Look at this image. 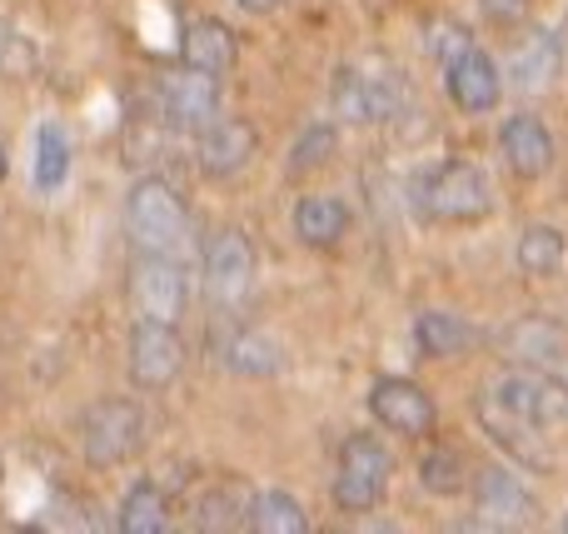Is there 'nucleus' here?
Returning a JSON list of instances; mask_svg holds the SVG:
<instances>
[{
  "label": "nucleus",
  "mask_w": 568,
  "mask_h": 534,
  "mask_svg": "<svg viewBox=\"0 0 568 534\" xmlns=\"http://www.w3.org/2000/svg\"><path fill=\"white\" fill-rule=\"evenodd\" d=\"M185 230H190V205L175 185H165L160 175H145L130 185L125 235L140 255H175L185 245Z\"/></svg>",
  "instance_id": "f257e3e1"
},
{
  "label": "nucleus",
  "mask_w": 568,
  "mask_h": 534,
  "mask_svg": "<svg viewBox=\"0 0 568 534\" xmlns=\"http://www.w3.org/2000/svg\"><path fill=\"white\" fill-rule=\"evenodd\" d=\"M389 480H394V455L379 435H369V430L344 435L339 460H334V485H329V500L344 515H369L384 500Z\"/></svg>",
  "instance_id": "f03ea898"
},
{
  "label": "nucleus",
  "mask_w": 568,
  "mask_h": 534,
  "mask_svg": "<svg viewBox=\"0 0 568 534\" xmlns=\"http://www.w3.org/2000/svg\"><path fill=\"white\" fill-rule=\"evenodd\" d=\"M414 205L419 215L444 220V225H459V220H484L494 205L489 180L479 175V165L469 160H439L414 180Z\"/></svg>",
  "instance_id": "7ed1b4c3"
},
{
  "label": "nucleus",
  "mask_w": 568,
  "mask_h": 534,
  "mask_svg": "<svg viewBox=\"0 0 568 534\" xmlns=\"http://www.w3.org/2000/svg\"><path fill=\"white\" fill-rule=\"evenodd\" d=\"M200 280H205V300L215 310H240L250 300V290H255V240L235 225L215 230L205 240Z\"/></svg>",
  "instance_id": "20e7f679"
},
{
  "label": "nucleus",
  "mask_w": 568,
  "mask_h": 534,
  "mask_svg": "<svg viewBox=\"0 0 568 534\" xmlns=\"http://www.w3.org/2000/svg\"><path fill=\"white\" fill-rule=\"evenodd\" d=\"M479 395L494 400V405H504L509 415L534 420V425H544V430H554L568 420V385L559 375H549V370L514 365V370H504V375H494Z\"/></svg>",
  "instance_id": "39448f33"
},
{
  "label": "nucleus",
  "mask_w": 568,
  "mask_h": 534,
  "mask_svg": "<svg viewBox=\"0 0 568 534\" xmlns=\"http://www.w3.org/2000/svg\"><path fill=\"white\" fill-rule=\"evenodd\" d=\"M80 445H85V460L100 470L125 465L130 455H140L145 445V410L135 400H100V405L85 410V425H80Z\"/></svg>",
  "instance_id": "423d86ee"
},
{
  "label": "nucleus",
  "mask_w": 568,
  "mask_h": 534,
  "mask_svg": "<svg viewBox=\"0 0 568 534\" xmlns=\"http://www.w3.org/2000/svg\"><path fill=\"white\" fill-rule=\"evenodd\" d=\"M399 90L404 80L389 66H374V60H354L334 75V110L354 125H379L399 110Z\"/></svg>",
  "instance_id": "0eeeda50"
},
{
  "label": "nucleus",
  "mask_w": 568,
  "mask_h": 534,
  "mask_svg": "<svg viewBox=\"0 0 568 534\" xmlns=\"http://www.w3.org/2000/svg\"><path fill=\"white\" fill-rule=\"evenodd\" d=\"M185 370V345H180V330L170 320H145L140 315L130 325V380L140 390H170Z\"/></svg>",
  "instance_id": "6e6552de"
},
{
  "label": "nucleus",
  "mask_w": 568,
  "mask_h": 534,
  "mask_svg": "<svg viewBox=\"0 0 568 534\" xmlns=\"http://www.w3.org/2000/svg\"><path fill=\"white\" fill-rule=\"evenodd\" d=\"M130 305L145 320H170L175 325L190 305V275L175 255H140L130 265Z\"/></svg>",
  "instance_id": "1a4fd4ad"
},
{
  "label": "nucleus",
  "mask_w": 568,
  "mask_h": 534,
  "mask_svg": "<svg viewBox=\"0 0 568 534\" xmlns=\"http://www.w3.org/2000/svg\"><path fill=\"white\" fill-rule=\"evenodd\" d=\"M160 110L175 130H200L220 115V75L210 70H195V66H170L160 75Z\"/></svg>",
  "instance_id": "9d476101"
},
{
  "label": "nucleus",
  "mask_w": 568,
  "mask_h": 534,
  "mask_svg": "<svg viewBox=\"0 0 568 534\" xmlns=\"http://www.w3.org/2000/svg\"><path fill=\"white\" fill-rule=\"evenodd\" d=\"M369 415L379 420L389 435L399 440H424L434 435V420H439V405H434V395L424 385H414V380H379V385L369 390Z\"/></svg>",
  "instance_id": "9b49d317"
},
{
  "label": "nucleus",
  "mask_w": 568,
  "mask_h": 534,
  "mask_svg": "<svg viewBox=\"0 0 568 534\" xmlns=\"http://www.w3.org/2000/svg\"><path fill=\"white\" fill-rule=\"evenodd\" d=\"M444 90H449V100L464 115H484V110L499 105L504 80H499V66H494L489 50H479L469 40L464 50H454V56L444 60Z\"/></svg>",
  "instance_id": "f8f14e48"
},
{
  "label": "nucleus",
  "mask_w": 568,
  "mask_h": 534,
  "mask_svg": "<svg viewBox=\"0 0 568 534\" xmlns=\"http://www.w3.org/2000/svg\"><path fill=\"white\" fill-rule=\"evenodd\" d=\"M564 70V46L559 36H549V30H524L519 40L509 46V56H504V85L519 90L524 100L544 95V90L559 80Z\"/></svg>",
  "instance_id": "ddd939ff"
},
{
  "label": "nucleus",
  "mask_w": 568,
  "mask_h": 534,
  "mask_svg": "<svg viewBox=\"0 0 568 534\" xmlns=\"http://www.w3.org/2000/svg\"><path fill=\"white\" fill-rule=\"evenodd\" d=\"M474 415H479L484 435H489L504 455L519 460V465H529V470L554 465V445H549V430L544 425H534V420H524V415H509L504 405H494V400H484V395L474 400Z\"/></svg>",
  "instance_id": "4468645a"
},
{
  "label": "nucleus",
  "mask_w": 568,
  "mask_h": 534,
  "mask_svg": "<svg viewBox=\"0 0 568 534\" xmlns=\"http://www.w3.org/2000/svg\"><path fill=\"white\" fill-rule=\"evenodd\" d=\"M255 155V125L250 120H210L200 125V145H195V160L210 180H230L250 165Z\"/></svg>",
  "instance_id": "2eb2a0df"
},
{
  "label": "nucleus",
  "mask_w": 568,
  "mask_h": 534,
  "mask_svg": "<svg viewBox=\"0 0 568 534\" xmlns=\"http://www.w3.org/2000/svg\"><path fill=\"white\" fill-rule=\"evenodd\" d=\"M499 150H504V165L519 180H539L554 165V130L539 115L519 110V115H509L499 125Z\"/></svg>",
  "instance_id": "dca6fc26"
},
{
  "label": "nucleus",
  "mask_w": 568,
  "mask_h": 534,
  "mask_svg": "<svg viewBox=\"0 0 568 534\" xmlns=\"http://www.w3.org/2000/svg\"><path fill=\"white\" fill-rule=\"evenodd\" d=\"M499 350L514 360V365H529V370H549L564 360L568 350V335L559 320L549 315H519L509 330L499 335Z\"/></svg>",
  "instance_id": "f3484780"
},
{
  "label": "nucleus",
  "mask_w": 568,
  "mask_h": 534,
  "mask_svg": "<svg viewBox=\"0 0 568 534\" xmlns=\"http://www.w3.org/2000/svg\"><path fill=\"white\" fill-rule=\"evenodd\" d=\"M215 350H220V365L240 380H270L284 365L275 335H265V330H225Z\"/></svg>",
  "instance_id": "a211bd4d"
},
{
  "label": "nucleus",
  "mask_w": 568,
  "mask_h": 534,
  "mask_svg": "<svg viewBox=\"0 0 568 534\" xmlns=\"http://www.w3.org/2000/svg\"><path fill=\"white\" fill-rule=\"evenodd\" d=\"M349 235V205L334 195H304L294 200V240L310 250H334Z\"/></svg>",
  "instance_id": "6ab92c4d"
},
{
  "label": "nucleus",
  "mask_w": 568,
  "mask_h": 534,
  "mask_svg": "<svg viewBox=\"0 0 568 534\" xmlns=\"http://www.w3.org/2000/svg\"><path fill=\"white\" fill-rule=\"evenodd\" d=\"M185 66L195 70H210V75H225L240 56V40L225 20H190L185 26Z\"/></svg>",
  "instance_id": "aec40b11"
},
{
  "label": "nucleus",
  "mask_w": 568,
  "mask_h": 534,
  "mask_svg": "<svg viewBox=\"0 0 568 534\" xmlns=\"http://www.w3.org/2000/svg\"><path fill=\"white\" fill-rule=\"evenodd\" d=\"M414 345L429 360H454L474 345V325L464 315H449V310H424L414 320Z\"/></svg>",
  "instance_id": "412c9836"
},
{
  "label": "nucleus",
  "mask_w": 568,
  "mask_h": 534,
  "mask_svg": "<svg viewBox=\"0 0 568 534\" xmlns=\"http://www.w3.org/2000/svg\"><path fill=\"white\" fill-rule=\"evenodd\" d=\"M564 255H568V240L559 225H529L514 245V260L529 280H554L564 270Z\"/></svg>",
  "instance_id": "4be33fe9"
},
{
  "label": "nucleus",
  "mask_w": 568,
  "mask_h": 534,
  "mask_svg": "<svg viewBox=\"0 0 568 534\" xmlns=\"http://www.w3.org/2000/svg\"><path fill=\"white\" fill-rule=\"evenodd\" d=\"M474 505H479L484 520H519L524 510H529V495H524V485L509 475V470H479V480H474Z\"/></svg>",
  "instance_id": "5701e85b"
},
{
  "label": "nucleus",
  "mask_w": 568,
  "mask_h": 534,
  "mask_svg": "<svg viewBox=\"0 0 568 534\" xmlns=\"http://www.w3.org/2000/svg\"><path fill=\"white\" fill-rule=\"evenodd\" d=\"M245 525L255 534H304L310 530V515H304V505L290 495V490H260L250 515H245Z\"/></svg>",
  "instance_id": "b1692460"
},
{
  "label": "nucleus",
  "mask_w": 568,
  "mask_h": 534,
  "mask_svg": "<svg viewBox=\"0 0 568 534\" xmlns=\"http://www.w3.org/2000/svg\"><path fill=\"white\" fill-rule=\"evenodd\" d=\"M115 525L125 530V534H160L170 525V505H165V495H160L150 480H135L130 485V495L120 500V515H115Z\"/></svg>",
  "instance_id": "393cba45"
},
{
  "label": "nucleus",
  "mask_w": 568,
  "mask_h": 534,
  "mask_svg": "<svg viewBox=\"0 0 568 534\" xmlns=\"http://www.w3.org/2000/svg\"><path fill=\"white\" fill-rule=\"evenodd\" d=\"M70 180V140L60 125H40L36 130V190L40 195H55Z\"/></svg>",
  "instance_id": "a878e982"
},
{
  "label": "nucleus",
  "mask_w": 568,
  "mask_h": 534,
  "mask_svg": "<svg viewBox=\"0 0 568 534\" xmlns=\"http://www.w3.org/2000/svg\"><path fill=\"white\" fill-rule=\"evenodd\" d=\"M464 475H469V465H464V455L454 445H434L429 455L419 460V480H424V490L429 495H439V500H454L464 490Z\"/></svg>",
  "instance_id": "bb28decb"
},
{
  "label": "nucleus",
  "mask_w": 568,
  "mask_h": 534,
  "mask_svg": "<svg viewBox=\"0 0 568 534\" xmlns=\"http://www.w3.org/2000/svg\"><path fill=\"white\" fill-rule=\"evenodd\" d=\"M334 150H339V130H334V125L300 130V140L290 145V175H300V170H320Z\"/></svg>",
  "instance_id": "cd10ccee"
},
{
  "label": "nucleus",
  "mask_w": 568,
  "mask_h": 534,
  "mask_svg": "<svg viewBox=\"0 0 568 534\" xmlns=\"http://www.w3.org/2000/svg\"><path fill=\"white\" fill-rule=\"evenodd\" d=\"M429 46H434V56H439V60H449L454 50H464V46H469V30H464L459 20H434V30H429Z\"/></svg>",
  "instance_id": "c85d7f7f"
},
{
  "label": "nucleus",
  "mask_w": 568,
  "mask_h": 534,
  "mask_svg": "<svg viewBox=\"0 0 568 534\" xmlns=\"http://www.w3.org/2000/svg\"><path fill=\"white\" fill-rule=\"evenodd\" d=\"M240 6H245V10H275L280 0H240Z\"/></svg>",
  "instance_id": "c756f323"
},
{
  "label": "nucleus",
  "mask_w": 568,
  "mask_h": 534,
  "mask_svg": "<svg viewBox=\"0 0 568 534\" xmlns=\"http://www.w3.org/2000/svg\"><path fill=\"white\" fill-rule=\"evenodd\" d=\"M10 50V30H6V20H0V56Z\"/></svg>",
  "instance_id": "7c9ffc66"
},
{
  "label": "nucleus",
  "mask_w": 568,
  "mask_h": 534,
  "mask_svg": "<svg viewBox=\"0 0 568 534\" xmlns=\"http://www.w3.org/2000/svg\"><path fill=\"white\" fill-rule=\"evenodd\" d=\"M6 170H10V155H6V145H0V180H6Z\"/></svg>",
  "instance_id": "2f4dec72"
},
{
  "label": "nucleus",
  "mask_w": 568,
  "mask_h": 534,
  "mask_svg": "<svg viewBox=\"0 0 568 534\" xmlns=\"http://www.w3.org/2000/svg\"><path fill=\"white\" fill-rule=\"evenodd\" d=\"M564 530H568V515H564Z\"/></svg>",
  "instance_id": "473e14b6"
}]
</instances>
